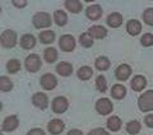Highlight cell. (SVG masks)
<instances>
[{"label": "cell", "instance_id": "obj_1", "mask_svg": "<svg viewBox=\"0 0 153 135\" xmlns=\"http://www.w3.org/2000/svg\"><path fill=\"white\" fill-rule=\"evenodd\" d=\"M139 108L143 112H148V111L153 110V90H147L139 97Z\"/></svg>", "mask_w": 153, "mask_h": 135}, {"label": "cell", "instance_id": "obj_12", "mask_svg": "<svg viewBox=\"0 0 153 135\" xmlns=\"http://www.w3.org/2000/svg\"><path fill=\"white\" fill-rule=\"evenodd\" d=\"M116 78L119 80H126L129 76H130L131 74V69H130V66L126 65V64H121L120 66L116 69Z\"/></svg>", "mask_w": 153, "mask_h": 135}, {"label": "cell", "instance_id": "obj_22", "mask_svg": "<svg viewBox=\"0 0 153 135\" xmlns=\"http://www.w3.org/2000/svg\"><path fill=\"white\" fill-rule=\"evenodd\" d=\"M65 7L71 13H79L82 10V3H80L79 0H66Z\"/></svg>", "mask_w": 153, "mask_h": 135}, {"label": "cell", "instance_id": "obj_38", "mask_svg": "<svg viewBox=\"0 0 153 135\" xmlns=\"http://www.w3.org/2000/svg\"><path fill=\"white\" fill-rule=\"evenodd\" d=\"M66 135H83V133L80 131V130H78V129H73V130H70Z\"/></svg>", "mask_w": 153, "mask_h": 135}, {"label": "cell", "instance_id": "obj_32", "mask_svg": "<svg viewBox=\"0 0 153 135\" xmlns=\"http://www.w3.org/2000/svg\"><path fill=\"white\" fill-rule=\"evenodd\" d=\"M96 87H97V89L100 92H105V90H106L107 82H106V78H105L103 75L97 76V79H96Z\"/></svg>", "mask_w": 153, "mask_h": 135}, {"label": "cell", "instance_id": "obj_27", "mask_svg": "<svg viewBox=\"0 0 153 135\" xmlns=\"http://www.w3.org/2000/svg\"><path fill=\"white\" fill-rule=\"evenodd\" d=\"M79 42L80 45L84 46V47H91L93 45V37L91 36V33L87 32V33H82L79 37Z\"/></svg>", "mask_w": 153, "mask_h": 135}, {"label": "cell", "instance_id": "obj_28", "mask_svg": "<svg viewBox=\"0 0 153 135\" xmlns=\"http://www.w3.org/2000/svg\"><path fill=\"white\" fill-rule=\"evenodd\" d=\"M96 68L98 70H107L110 68V60L105 56H100L97 60H96Z\"/></svg>", "mask_w": 153, "mask_h": 135}, {"label": "cell", "instance_id": "obj_31", "mask_svg": "<svg viewBox=\"0 0 153 135\" xmlns=\"http://www.w3.org/2000/svg\"><path fill=\"white\" fill-rule=\"evenodd\" d=\"M13 88V84L9 78L7 76H1L0 78V89L3 90V92H8V90H10Z\"/></svg>", "mask_w": 153, "mask_h": 135}, {"label": "cell", "instance_id": "obj_37", "mask_svg": "<svg viewBox=\"0 0 153 135\" xmlns=\"http://www.w3.org/2000/svg\"><path fill=\"white\" fill-rule=\"evenodd\" d=\"M144 122L148 128H153V113L147 115L146 119H144Z\"/></svg>", "mask_w": 153, "mask_h": 135}, {"label": "cell", "instance_id": "obj_3", "mask_svg": "<svg viewBox=\"0 0 153 135\" xmlns=\"http://www.w3.org/2000/svg\"><path fill=\"white\" fill-rule=\"evenodd\" d=\"M0 40H1V45L4 47H13L16 46L17 43V35L14 31H10V30H7L1 33V37H0Z\"/></svg>", "mask_w": 153, "mask_h": 135}, {"label": "cell", "instance_id": "obj_9", "mask_svg": "<svg viewBox=\"0 0 153 135\" xmlns=\"http://www.w3.org/2000/svg\"><path fill=\"white\" fill-rule=\"evenodd\" d=\"M64 129H65V124L61 121V120H59V119L51 120V121L49 122V125H47V130H49L52 135L61 134V131H63Z\"/></svg>", "mask_w": 153, "mask_h": 135}, {"label": "cell", "instance_id": "obj_19", "mask_svg": "<svg viewBox=\"0 0 153 135\" xmlns=\"http://www.w3.org/2000/svg\"><path fill=\"white\" fill-rule=\"evenodd\" d=\"M126 94V88L121 84H115L111 88V96L116 99H121Z\"/></svg>", "mask_w": 153, "mask_h": 135}, {"label": "cell", "instance_id": "obj_8", "mask_svg": "<svg viewBox=\"0 0 153 135\" xmlns=\"http://www.w3.org/2000/svg\"><path fill=\"white\" fill-rule=\"evenodd\" d=\"M18 125H19V121H18V117L17 116H14V115H10V116H8L5 117V120L3 121V131H14L17 128H18Z\"/></svg>", "mask_w": 153, "mask_h": 135}, {"label": "cell", "instance_id": "obj_15", "mask_svg": "<svg viewBox=\"0 0 153 135\" xmlns=\"http://www.w3.org/2000/svg\"><path fill=\"white\" fill-rule=\"evenodd\" d=\"M107 24L110 27H112V28L120 27L123 24V17H121V14H119V13L110 14L108 18H107Z\"/></svg>", "mask_w": 153, "mask_h": 135}, {"label": "cell", "instance_id": "obj_30", "mask_svg": "<svg viewBox=\"0 0 153 135\" xmlns=\"http://www.w3.org/2000/svg\"><path fill=\"white\" fill-rule=\"evenodd\" d=\"M7 69L9 73H17V71H19V69H21V62H19L18 60L13 59V60H9L8 64H7Z\"/></svg>", "mask_w": 153, "mask_h": 135}, {"label": "cell", "instance_id": "obj_26", "mask_svg": "<svg viewBox=\"0 0 153 135\" xmlns=\"http://www.w3.org/2000/svg\"><path fill=\"white\" fill-rule=\"evenodd\" d=\"M54 19L57 26H64L68 22V17H66V14L63 10H56L54 14Z\"/></svg>", "mask_w": 153, "mask_h": 135}, {"label": "cell", "instance_id": "obj_13", "mask_svg": "<svg viewBox=\"0 0 153 135\" xmlns=\"http://www.w3.org/2000/svg\"><path fill=\"white\" fill-rule=\"evenodd\" d=\"M85 14H87V17L89 19L96 21V19H98L102 16V9L100 5H89L87 8V10H85Z\"/></svg>", "mask_w": 153, "mask_h": 135}, {"label": "cell", "instance_id": "obj_2", "mask_svg": "<svg viewBox=\"0 0 153 135\" xmlns=\"http://www.w3.org/2000/svg\"><path fill=\"white\" fill-rule=\"evenodd\" d=\"M33 24L36 28H46L51 24V17L50 14L45 12H40L33 17Z\"/></svg>", "mask_w": 153, "mask_h": 135}, {"label": "cell", "instance_id": "obj_23", "mask_svg": "<svg viewBox=\"0 0 153 135\" xmlns=\"http://www.w3.org/2000/svg\"><path fill=\"white\" fill-rule=\"evenodd\" d=\"M93 75V70L89 66H82L78 70V78L82 80H88Z\"/></svg>", "mask_w": 153, "mask_h": 135}, {"label": "cell", "instance_id": "obj_4", "mask_svg": "<svg viewBox=\"0 0 153 135\" xmlns=\"http://www.w3.org/2000/svg\"><path fill=\"white\" fill-rule=\"evenodd\" d=\"M41 68V60L40 56L36 54H31L30 56H27L26 59V69L31 73H36V71L40 70Z\"/></svg>", "mask_w": 153, "mask_h": 135}, {"label": "cell", "instance_id": "obj_6", "mask_svg": "<svg viewBox=\"0 0 153 135\" xmlns=\"http://www.w3.org/2000/svg\"><path fill=\"white\" fill-rule=\"evenodd\" d=\"M68 99L65 97H56L54 101H52V111L55 113H63L68 110Z\"/></svg>", "mask_w": 153, "mask_h": 135}, {"label": "cell", "instance_id": "obj_11", "mask_svg": "<svg viewBox=\"0 0 153 135\" xmlns=\"http://www.w3.org/2000/svg\"><path fill=\"white\" fill-rule=\"evenodd\" d=\"M32 102H33V105L40 107L41 110H45L47 106H49V98H47V96L45 93H36L32 97Z\"/></svg>", "mask_w": 153, "mask_h": 135}, {"label": "cell", "instance_id": "obj_16", "mask_svg": "<svg viewBox=\"0 0 153 135\" xmlns=\"http://www.w3.org/2000/svg\"><path fill=\"white\" fill-rule=\"evenodd\" d=\"M36 45V38L32 35H25L21 38V46L26 50H31Z\"/></svg>", "mask_w": 153, "mask_h": 135}, {"label": "cell", "instance_id": "obj_34", "mask_svg": "<svg viewBox=\"0 0 153 135\" xmlns=\"http://www.w3.org/2000/svg\"><path fill=\"white\" fill-rule=\"evenodd\" d=\"M140 42L143 46H152L153 45V35L151 33H146V35H143V37L140 38Z\"/></svg>", "mask_w": 153, "mask_h": 135}, {"label": "cell", "instance_id": "obj_20", "mask_svg": "<svg viewBox=\"0 0 153 135\" xmlns=\"http://www.w3.org/2000/svg\"><path fill=\"white\" fill-rule=\"evenodd\" d=\"M107 128L110 131H119L121 129V120L117 116H111L107 120Z\"/></svg>", "mask_w": 153, "mask_h": 135}, {"label": "cell", "instance_id": "obj_35", "mask_svg": "<svg viewBox=\"0 0 153 135\" xmlns=\"http://www.w3.org/2000/svg\"><path fill=\"white\" fill-rule=\"evenodd\" d=\"M88 135H110L106 130L102 129V128H97V129H93L92 131H89Z\"/></svg>", "mask_w": 153, "mask_h": 135}, {"label": "cell", "instance_id": "obj_25", "mask_svg": "<svg viewBox=\"0 0 153 135\" xmlns=\"http://www.w3.org/2000/svg\"><path fill=\"white\" fill-rule=\"evenodd\" d=\"M55 40V33L52 31H44L40 33V41L42 43H51Z\"/></svg>", "mask_w": 153, "mask_h": 135}, {"label": "cell", "instance_id": "obj_29", "mask_svg": "<svg viewBox=\"0 0 153 135\" xmlns=\"http://www.w3.org/2000/svg\"><path fill=\"white\" fill-rule=\"evenodd\" d=\"M57 59V52L55 49H51V47H49V49L45 50V60L47 62H50V64H52L55 60Z\"/></svg>", "mask_w": 153, "mask_h": 135}, {"label": "cell", "instance_id": "obj_33", "mask_svg": "<svg viewBox=\"0 0 153 135\" xmlns=\"http://www.w3.org/2000/svg\"><path fill=\"white\" fill-rule=\"evenodd\" d=\"M143 18H144V22L148 26H153V8L147 9L143 14Z\"/></svg>", "mask_w": 153, "mask_h": 135}, {"label": "cell", "instance_id": "obj_7", "mask_svg": "<svg viewBox=\"0 0 153 135\" xmlns=\"http://www.w3.org/2000/svg\"><path fill=\"white\" fill-rule=\"evenodd\" d=\"M59 45H60V47H61V50H63V51L69 52V51H71V50H74V47H75L74 37L70 36V35H64V36H61V37H60Z\"/></svg>", "mask_w": 153, "mask_h": 135}, {"label": "cell", "instance_id": "obj_17", "mask_svg": "<svg viewBox=\"0 0 153 135\" xmlns=\"http://www.w3.org/2000/svg\"><path fill=\"white\" fill-rule=\"evenodd\" d=\"M56 71L63 76H68L71 74V71H73V66H71V64H69V62L63 61V62H60V64H57Z\"/></svg>", "mask_w": 153, "mask_h": 135}, {"label": "cell", "instance_id": "obj_5", "mask_svg": "<svg viewBox=\"0 0 153 135\" xmlns=\"http://www.w3.org/2000/svg\"><path fill=\"white\" fill-rule=\"evenodd\" d=\"M112 108H114L112 102H110L108 98H101V99L97 101V103H96V110H97V112L101 113V115H108L112 111Z\"/></svg>", "mask_w": 153, "mask_h": 135}, {"label": "cell", "instance_id": "obj_21", "mask_svg": "<svg viewBox=\"0 0 153 135\" xmlns=\"http://www.w3.org/2000/svg\"><path fill=\"white\" fill-rule=\"evenodd\" d=\"M89 33H91V36L94 38H103L107 35V31H106V28H103L102 26H93L89 28Z\"/></svg>", "mask_w": 153, "mask_h": 135}, {"label": "cell", "instance_id": "obj_18", "mask_svg": "<svg viewBox=\"0 0 153 135\" xmlns=\"http://www.w3.org/2000/svg\"><path fill=\"white\" fill-rule=\"evenodd\" d=\"M126 31L129 32V35L135 36V35H138V33L142 31V26H140V23L138 21H135V19H131V21H129L128 24H126Z\"/></svg>", "mask_w": 153, "mask_h": 135}, {"label": "cell", "instance_id": "obj_14", "mask_svg": "<svg viewBox=\"0 0 153 135\" xmlns=\"http://www.w3.org/2000/svg\"><path fill=\"white\" fill-rule=\"evenodd\" d=\"M147 85V80L144 76L142 75H137L134 76L133 80H131V88L134 90H137V92H140V90H143V88Z\"/></svg>", "mask_w": 153, "mask_h": 135}, {"label": "cell", "instance_id": "obj_36", "mask_svg": "<svg viewBox=\"0 0 153 135\" xmlns=\"http://www.w3.org/2000/svg\"><path fill=\"white\" fill-rule=\"evenodd\" d=\"M27 135H46V133H45L42 129H37V128H36V129L30 130Z\"/></svg>", "mask_w": 153, "mask_h": 135}, {"label": "cell", "instance_id": "obj_39", "mask_svg": "<svg viewBox=\"0 0 153 135\" xmlns=\"http://www.w3.org/2000/svg\"><path fill=\"white\" fill-rule=\"evenodd\" d=\"M13 4L14 5H17V7H26V1H16V0H14L13 1Z\"/></svg>", "mask_w": 153, "mask_h": 135}, {"label": "cell", "instance_id": "obj_24", "mask_svg": "<svg viewBox=\"0 0 153 135\" xmlns=\"http://www.w3.org/2000/svg\"><path fill=\"white\" fill-rule=\"evenodd\" d=\"M126 131L131 135H137L138 133L140 131V122L137 121V120H131L129 121L126 125Z\"/></svg>", "mask_w": 153, "mask_h": 135}, {"label": "cell", "instance_id": "obj_10", "mask_svg": "<svg viewBox=\"0 0 153 135\" xmlns=\"http://www.w3.org/2000/svg\"><path fill=\"white\" fill-rule=\"evenodd\" d=\"M56 84H57V80L55 78V75H52V74H45L41 78V85L44 87V89L51 90L55 88Z\"/></svg>", "mask_w": 153, "mask_h": 135}]
</instances>
